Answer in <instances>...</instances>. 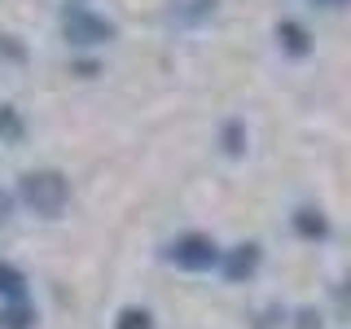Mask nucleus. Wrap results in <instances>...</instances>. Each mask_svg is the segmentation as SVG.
I'll return each instance as SVG.
<instances>
[{
  "mask_svg": "<svg viewBox=\"0 0 351 329\" xmlns=\"http://www.w3.org/2000/svg\"><path fill=\"white\" fill-rule=\"evenodd\" d=\"M219 149L228 154V158H241V154H246V123H224L219 127Z\"/></svg>",
  "mask_w": 351,
  "mask_h": 329,
  "instance_id": "9d476101",
  "label": "nucleus"
},
{
  "mask_svg": "<svg viewBox=\"0 0 351 329\" xmlns=\"http://www.w3.org/2000/svg\"><path fill=\"white\" fill-rule=\"evenodd\" d=\"M259 259H263L259 241H237L233 250H224V255H219V272H224V281L241 285V281H250L259 272Z\"/></svg>",
  "mask_w": 351,
  "mask_h": 329,
  "instance_id": "20e7f679",
  "label": "nucleus"
},
{
  "mask_svg": "<svg viewBox=\"0 0 351 329\" xmlns=\"http://www.w3.org/2000/svg\"><path fill=\"white\" fill-rule=\"evenodd\" d=\"M0 299L5 303H22L27 299V277H22V268L0 259Z\"/></svg>",
  "mask_w": 351,
  "mask_h": 329,
  "instance_id": "6e6552de",
  "label": "nucleus"
},
{
  "mask_svg": "<svg viewBox=\"0 0 351 329\" xmlns=\"http://www.w3.org/2000/svg\"><path fill=\"white\" fill-rule=\"evenodd\" d=\"M277 49L290 53V58H307V53H312V36H307L303 22H294V18L277 22Z\"/></svg>",
  "mask_w": 351,
  "mask_h": 329,
  "instance_id": "39448f33",
  "label": "nucleus"
},
{
  "mask_svg": "<svg viewBox=\"0 0 351 329\" xmlns=\"http://www.w3.org/2000/svg\"><path fill=\"white\" fill-rule=\"evenodd\" d=\"M36 321H40V316H36V307H31L27 299L0 307V329H36Z\"/></svg>",
  "mask_w": 351,
  "mask_h": 329,
  "instance_id": "1a4fd4ad",
  "label": "nucleus"
},
{
  "mask_svg": "<svg viewBox=\"0 0 351 329\" xmlns=\"http://www.w3.org/2000/svg\"><path fill=\"white\" fill-rule=\"evenodd\" d=\"M9 215H14V193H9V189H0V224H5Z\"/></svg>",
  "mask_w": 351,
  "mask_h": 329,
  "instance_id": "4468645a",
  "label": "nucleus"
},
{
  "mask_svg": "<svg viewBox=\"0 0 351 329\" xmlns=\"http://www.w3.org/2000/svg\"><path fill=\"white\" fill-rule=\"evenodd\" d=\"M219 255H224V250H219L215 237H206V233H180L167 246V259L180 272H211V268H219Z\"/></svg>",
  "mask_w": 351,
  "mask_h": 329,
  "instance_id": "7ed1b4c3",
  "label": "nucleus"
},
{
  "mask_svg": "<svg viewBox=\"0 0 351 329\" xmlns=\"http://www.w3.org/2000/svg\"><path fill=\"white\" fill-rule=\"evenodd\" d=\"M18 197L31 215L40 219H58L66 206H71V180L53 167H36V171H22L18 175Z\"/></svg>",
  "mask_w": 351,
  "mask_h": 329,
  "instance_id": "f257e3e1",
  "label": "nucleus"
},
{
  "mask_svg": "<svg viewBox=\"0 0 351 329\" xmlns=\"http://www.w3.org/2000/svg\"><path fill=\"white\" fill-rule=\"evenodd\" d=\"M62 36L71 49H97V44L114 40V22L93 14L88 5H66L62 9Z\"/></svg>",
  "mask_w": 351,
  "mask_h": 329,
  "instance_id": "f03ea898",
  "label": "nucleus"
},
{
  "mask_svg": "<svg viewBox=\"0 0 351 329\" xmlns=\"http://www.w3.org/2000/svg\"><path fill=\"white\" fill-rule=\"evenodd\" d=\"M22 132H27L22 114H18L14 106H0V141H5V145H14V141H22Z\"/></svg>",
  "mask_w": 351,
  "mask_h": 329,
  "instance_id": "9b49d317",
  "label": "nucleus"
},
{
  "mask_svg": "<svg viewBox=\"0 0 351 329\" xmlns=\"http://www.w3.org/2000/svg\"><path fill=\"white\" fill-rule=\"evenodd\" d=\"M219 0H171V18L180 22V27H202V22H211Z\"/></svg>",
  "mask_w": 351,
  "mask_h": 329,
  "instance_id": "0eeeda50",
  "label": "nucleus"
},
{
  "mask_svg": "<svg viewBox=\"0 0 351 329\" xmlns=\"http://www.w3.org/2000/svg\"><path fill=\"white\" fill-rule=\"evenodd\" d=\"M290 224H294V233H299L303 241H321V237H329V219H325L321 206H299V211L290 215Z\"/></svg>",
  "mask_w": 351,
  "mask_h": 329,
  "instance_id": "423d86ee",
  "label": "nucleus"
},
{
  "mask_svg": "<svg viewBox=\"0 0 351 329\" xmlns=\"http://www.w3.org/2000/svg\"><path fill=\"white\" fill-rule=\"evenodd\" d=\"M334 303H338V316H343V321L351 325V277L334 290Z\"/></svg>",
  "mask_w": 351,
  "mask_h": 329,
  "instance_id": "ddd939ff",
  "label": "nucleus"
},
{
  "mask_svg": "<svg viewBox=\"0 0 351 329\" xmlns=\"http://www.w3.org/2000/svg\"><path fill=\"white\" fill-rule=\"evenodd\" d=\"M114 329H154V316L145 307H123V312L114 316Z\"/></svg>",
  "mask_w": 351,
  "mask_h": 329,
  "instance_id": "f8f14e48",
  "label": "nucleus"
}]
</instances>
